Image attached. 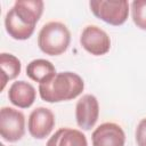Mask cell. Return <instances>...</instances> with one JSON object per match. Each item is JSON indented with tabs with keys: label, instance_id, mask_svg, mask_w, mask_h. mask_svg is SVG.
<instances>
[{
	"label": "cell",
	"instance_id": "5b68a950",
	"mask_svg": "<svg viewBox=\"0 0 146 146\" xmlns=\"http://www.w3.org/2000/svg\"><path fill=\"white\" fill-rule=\"evenodd\" d=\"M0 133L9 143L21 140L25 133L24 114L13 107H2L0 110Z\"/></svg>",
	"mask_w": 146,
	"mask_h": 146
},
{
	"label": "cell",
	"instance_id": "5bb4252c",
	"mask_svg": "<svg viewBox=\"0 0 146 146\" xmlns=\"http://www.w3.org/2000/svg\"><path fill=\"white\" fill-rule=\"evenodd\" d=\"M132 21L137 27L146 30V0H135L131 3Z\"/></svg>",
	"mask_w": 146,
	"mask_h": 146
},
{
	"label": "cell",
	"instance_id": "277c9868",
	"mask_svg": "<svg viewBox=\"0 0 146 146\" xmlns=\"http://www.w3.org/2000/svg\"><path fill=\"white\" fill-rule=\"evenodd\" d=\"M89 6L97 18L113 26L125 23L129 15V2L125 0H92Z\"/></svg>",
	"mask_w": 146,
	"mask_h": 146
},
{
	"label": "cell",
	"instance_id": "9c48e42d",
	"mask_svg": "<svg viewBox=\"0 0 146 146\" xmlns=\"http://www.w3.org/2000/svg\"><path fill=\"white\" fill-rule=\"evenodd\" d=\"M91 139L92 146H124L125 133L121 125L105 122L95 129Z\"/></svg>",
	"mask_w": 146,
	"mask_h": 146
},
{
	"label": "cell",
	"instance_id": "4fadbf2b",
	"mask_svg": "<svg viewBox=\"0 0 146 146\" xmlns=\"http://www.w3.org/2000/svg\"><path fill=\"white\" fill-rule=\"evenodd\" d=\"M0 67H1V90H3L6 83L9 80H13L15 78H17L21 73V60L11 55V54H7V52H2L0 54Z\"/></svg>",
	"mask_w": 146,
	"mask_h": 146
},
{
	"label": "cell",
	"instance_id": "7a4b0ae2",
	"mask_svg": "<svg viewBox=\"0 0 146 146\" xmlns=\"http://www.w3.org/2000/svg\"><path fill=\"white\" fill-rule=\"evenodd\" d=\"M84 82L74 72H59L39 83V94L47 103H59L76 98L82 94Z\"/></svg>",
	"mask_w": 146,
	"mask_h": 146
},
{
	"label": "cell",
	"instance_id": "6da1fadb",
	"mask_svg": "<svg viewBox=\"0 0 146 146\" xmlns=\"http://www.w3.org/2000/svg\"><path fill=\"white\" fill-rule=\"evenodd\" d=\"M41 0H17L5 17L7 33L15 40L29 39L43 13Z\"/></svg>",
	"mask_w": 146,
	"mask_h": 146
},
{
	"label": "cell",
	"instance_id": "52a82bcc",
	"mask_svg": "<svg viewBox=\"0 0 146 146\" xmlns=\"http://www.w3.org/2000/svg\"><path fill=\"white\" fill-rule=\"evenodd\" d=\"M55 127V115L47 107H36L29 116L27 129L35 139H44L50 135Z\"/></svg>",
	"mask_w": 146,
	"mask_h": 146
},
{
	"label": "cell",
	"instance_id": "2e32d148",
	"mask_svg": "<svg viewBox=\"0 0 146 146\" xmlns=\"http://www.w3.org/2000/svg\"><path fill=\"white\" fill-rule=\"evenodd\" d=\"M0 146H5V145H3V144H1V145H0Z\"/></svg>",
	"mask_w": 146,
	"mask_h": 146
},
{
	"label": "cell",
	"instance_id": "ba28073f",
	"mask_svg": "<svg viewBox=\"0 0 146 146\" xmlns=\"http://www.w3.org/2000/svg\"><path fill=\"white\" fill-rule=\"evenodd\" d=\"M99 116V104L94 95H83L75 106V119L78 125L83 130H90Z\"/></svg>",
	"mask_w": 146,
	"mask_h": 146
},
{
	"label": "cell",
	"instance_id": "9a60e30c",
	"mask_svg": "<svg viewBox=\"0 0 146 146\" xmlns=\"http://www.w3.org/2000/svg\"><path fill=\"white\" fill-rule=\"evenodd\" d=\"M136 141L138 146H146V117L143 119L136 128Z\"/></svg>",
	"mask_w": 146,
	"mask_h": 146
},
{
	"label": "cell",
	"instance_id": "30bf717a",
	"mask_svg": "<svg viewBox=\"0 0 146 146\" xmlns=\"http://www.w3.org/2000/svg\"><path fill=\"white\" fill-rule=\"evenodd\" d=\"M36 91L34 87L26 81L14 82L8 91V98L10 103L19 108H29L35 100Z\"/></svg>",
	"mask_w": 146,
	"mask_h": 146
},
{
	"label": "cell",
	"instance_id": "7c38bea8",
	"mask_svg": "<svg viewBox=\"0 0 146 146\" xmlns=\"http://www.w3.org/2000/svg\"><path fill=\"white\" fill-rule=\"evenodd\" d=\"M54 74H56V68L52 63L47 59H34L26 66V75L39 83L48 80Z\"/></svg>",
	"mask_w": 146,
	"mask_h": 146
},
{
	"label": "cell",
	"instance_id": "8fae6325",
	"mask_svg": "<svg viewBox=\"0 0 146 146\" xmlns=\"http://www.w3.org/2000/svg\"><path fill=\"white\" fill-rule=\"evenodd\" d=\"M46 146H88V141L80 130L60 128L49 138Z\"/></svg>",
	"mask_w": 146,
	"mask_h": 146
},
{
	"label": "cell",
	"instance_id": "3957f363",
	"mask_svg": "<svg viewBox=\"0 0 146 146\" xmlns=\"http://www.w3.org/2000/svg\"><path fill=\"white\" fill-rule=\"evenodd\" d=\"M71 42V33L65 24L49 22L44 24L38 35L40 50L49 56H58L65 52Z\"/></svg>",
	"mask_w": 146,
	"mask_h": 146
},
{
	"label": "cell",
	"instance_id": "8992f818",
	"mask_svg": "<svg viewBox=\"0 0 146 146\" xmlns=\"http://www.w3.org/2000/svg\"><path fill=\"white\" fill-rule=\"evenodd\" d=\"M80 43L86 51L94 56L105 55L111 48L108 34L96 25H88L83 29L80 36Z\"/></svg>",
	"mask_w": 146,
	"mask_h": 146
}]
</instances>
